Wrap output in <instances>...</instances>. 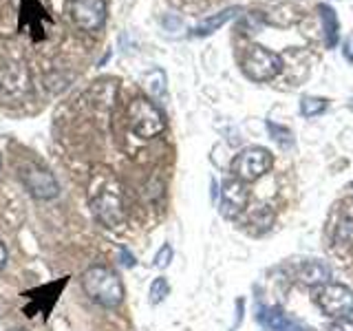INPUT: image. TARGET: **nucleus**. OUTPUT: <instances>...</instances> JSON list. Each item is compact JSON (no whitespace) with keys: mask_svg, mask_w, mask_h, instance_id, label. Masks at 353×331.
Masks as SVG:
<instances>
[{"mask_svg":"<svg viewBox=\"0 0 353 331\" xmlns=\"http://www.w3.org/2000/svg\"><path fill=\"white\" fill-rule=\"evenodd\" d=\"M82 290L95 305L113 309L124 301V283L115 270L106 265H91L82 274Z\"/></svg>","mask_w":353,"mask_h":331,"instance_id":"f257e3e1","label":"nucleus"},{"mask_svg":"<svg viewBox=\"0 0 353 331\" xmlns=\"http://www.w3.org/2000/svg\"><path fill=\"white\" fill-rule=\"evenodd\" d=\"M91 212L104 228H117L124 223L126 212H124V201H121L119 183L113 177H104L91 183Z\"/></svg>","mask_w":353,"mask_h":331,"instance_id":"f03ea898","label":"nucleus"},{"mask_svg":"<svg viewBox=\"0 0 353 331\" xmlns=\"http://www.w3.org/2000/svg\"><path fill=\"white\" fill-rule=\"evenodd\" d=\"M128 126L139 139H154L165 130V117L146 97H135L126 110Z\"/></svg>","mask_w":353,"mask_h":331,"instance_id":"7ed1b4c3","label":"nucleus"},{"mask_svg":"<svg viewBox=\"0 0 353 331\" xmlns=\"http://www.w3.org/2000/svg\"><path fill=\"white\" fill-rule=\"evenodd\" d=\"M241 69L254 82H268V80H274L276 75H281L283 58L279 53L254 44V47H250L248 53L243 55Z\"/></svg>","mask_w":353,"mask_h":331,"instance_id":"20e7f679","label":"nucleus"},{"mask_svg":"<svg viewBox=\"0 0 353 331\" xmlns=\"http://www.w3.org/2000/svg\"><path fill=\"white\" fill-rule=\"evenodd\" d=\"M274 166V157L268 148L261 146H252L241 150L234 159H232V172H234L236 179H241L243 183L256 181L263 174H268Z\"/></svg>","mask_w":353,"mask_h":331,"instance_id":"39448f33","label":"nucleus"},{"mask_svg":"<svg viewBox=\"0 0 353 331\" xmlns=\"http://www.w3.org/2000/svg\"><path fill=\"white\" fill-rule=\"evenodd\" d=\"M316 305L323 309V314L340 320V318H351L353 316V290L347 285L338 283H325L318 287L316 292Z\"/></svg>","mask_w":353,"mask_h":331,"instance_id":"423d86ee","label":"nucleus"},{"mask_svg":"<svg viewBox=\"0 0 353 331\" xmlns=\"http://www.w3.org/2000/svg\"><path fill=\"white\" fill-rule=\"evenodd\" d=\"M20 179L27 185V190L42 201H49L60 194V185L55 181V177L47 170L40 168L38 163H25L20 168Z\"/></svg>","mask_w":353,"mask_h":331,"instance_id":"0eeeda50","label":"nucleus"},{"mask_svg":"<svg viewBox=\"0 0 353 331\" xmlns=\"http://www.w3.org/2000/svg\"><path fill=\"white\" fill-rule=\"evenodd\" d=\"M71 20L86 33L99 31L106 22V0H71Z\"/></svg>","mask_w":353,"mask_h":331,"instance_id":"6e6552de","label":"nucleus"},{"mask_svg":"<svg viewBox=\"0 0 353 331\" xmlns=\"http://www.w3.org/2000/svg\"><path fill=\"white\" fill-rule=\"evenodd\" d=\"M248 199H250V192L241 179L232 177V179L223 181V185H221V214L225 219L241 217L243 210L248 208Z\"/></svg>","mask_w":353,"mask_h":331,"instance_id":"1a4fd4ad","label":"nucleus"},{"mask_svg":"<svg viewBox=\"0 0 353 331\" xmlns=\"http://www.w3.org/2000/svg\"><path fill=\"white\" fill-rule=\"evenodd\" d=\"M298 276H301V281L305 285L316 287V285H325L331 279V270L323 261H309L301 268V274H298Z\"/></svg>","mask_w":353,"mask_h":331,"instance_id":"9d476101","label":"nucleus"},{"mask_svg":"<svg viewBox=\"0 0 353 331\" xmlns=\"http://www.w3.org/2000/svg\"><path fill=\"white\" fill-rule=\"evenodd\" d=\"M259 320L263 323V327L268 331H285L287 327H290L292 320L287 318L281 309L276 307H270V309H263V312L259 314Z\"/></svg>","mask_w":353,"mask_h":331,"instance_id":"9b49d317","label":"nucleus"},{"mask_svg":"<svg viewBox=\"0 0 353 331\" xmlns=\"http://www.w3.org/2000/svg\"><path fill=\"white\" fill-rule=\"evenodd\" d=\"M236 11H239L236 7H232V9L221 11V14H216V16H212V18H205L203 22H199V25H196L194 33H196V36H208V33L216 31L221 25H225V22H228L230 18H234Z\"/></svg>","mask_w":353,"mask_h":331,"instance_id":"f8f14e48","label":"nucleus"},{"mask_svg":"<svg viewBox=\"0 0 353 331\" xmlns=\"http://www.w3.org/2000/svg\"><path fill=\"white\" fill-rule=\"evenodd\" d=\"M334 245L340 250H349L353 245V219H345L336 225Z\"/></svg>","mask_w":353,"mask_h":331,"instance_id":"ddd939ff","label":"nucleus"},{"mask_svg":"<svg viewBox=\"0 0 353 331\" xmlns=\"http://www.w3.org/2000/svg\"><path fill=\"white\" fill-rule=\"evenodd\" d=\"M329 102L323 97H312V95H305L301 99V113L305 117H316V115H323L327 110Z\"/></svg>","mask_w":353,"mask_h":331,"instance_id":"4468645a","label":"nucleus"},{"mask_svg":"<svg viewBox=\"0 0 353 331\" xmlns=\"http://www.w3.org/2000/svg\"><path fill=\"white\" fill-rule=\"evenodd\" d=\"M170 294V285L168 281L163 279V276H159V279H154L152 285H150V292H148V301L150 305H159L165 301V296Z\"/></svg>","mask_w":353,"mask_h":331,"instance_id":"2eb2a0df","label":"nucleus"},{"mask_svg":"<svg viewBox=\"0 0 353 331\" xmlns=\"http://www.w3.org/2000/svg\"><path fill=\"white\" fill-rule=\"evenodd\" d=\"M170 261H172V248L165 243V245L157 252V257H154V268L165 270L170 265Z\"/></svg>","mask_w":353,"mask_h":331,"instance_id":"dca6fc26","label":"nucleus"},{"mask_svg":"<svg viewBox=\"0 0 353 331\" xmlns=\"http://www.w3.org/2000/svg\"><path fill=\"white\" fill-rule=\"evenodd\" d=\"M329 331H353V320L351 318H340L329 327Z\"/></svg>","mask_w":353,"mask_h":331,"instance_id":"f3484780","label":"nucleus"},{"mask_svg":"<svg viewBox=\"0 0 353 331\" xmlns=\"http://www.w3.org/2000/svg\"><path fill=\"white\" fill-rule=\"evenodd\" d=\"M119 257H121V263H124L126 268H135V265H137L135 257H132V254H130L126 248H121V250H119Z\"/></svg>","mask_w":353,"mask_h":331,"instance_id":"a211bd4d","label":"nucleus"},{"mask_svg":"<svg viewBox=\"0 0 353 331\" xmlns=\"http://www.w3.org/2000/svg\"><path fill=\"white\" fill-rule=\"evenodd\" d=\"M7 259H9V254H7V245L3 243V239H0V272L5 270V265H7Z\"/></svg>","mask_w":353,"mask_h":331,"instance_id":"6ab92c4d","label":"nucleus"},{"mask_svg":"<svg viewBox=\"0 0 353 331\" xmlns=\"http://www.w3.org/2000/svg\"><path fill=\"white\" fill-rule=\"evenodd\" d=\"M11 331H25V329H11Z\"/></svg>","mask_w":353,"mask_h":331,"instance_id":"aec40b11","label":"nucleus"},{"mask_svg":"<svg viewBox=\"0 0 353 331\" xmlns=\"http://www.w3.org/2000/svg\"><path fill=\"white\" fill-rule=\"evenodd\" d=\"M349 106H351V110H353V102H351V104H349Z\"/></svg>","mask_w":353,"mask_h":331,"instance_id":"412c9836","label":"nucleus"}]
</instances>
